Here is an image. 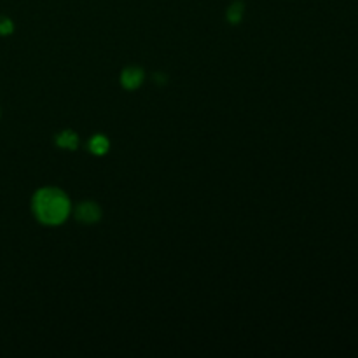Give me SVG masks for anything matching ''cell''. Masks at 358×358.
Listing matches in <instances>:
<instances>
[{
    "instance_id": "cell-1",
    "label": "cell",
    "mask_w": 358,
    "mask_h": 358,
    "mask_svg": "<svg viewBox=\"0 0 358 358\" xmlns=\"http://www.w3.org/2000/svg\"><path fill=\"white\" fill-rule=\"evenodd\" d=\"M31 212L44 226H62L72 213V203L59 187H41L31 198Z\"/></svg>"
},
{
    "instance_id": "cell-2",
    "label": "cell",
    "mask_w": 358,
    "mask_h": 358,
    "mask_svg": "<svg viewBox=\"0 0 358 358\" xmlns=\"http://www.w3.org/2000/svg\"><path fill=\"white\" fill-rule=\"evenodd\" d=\"M72 212L76 219L83 224H96L101 219V208L94 201L79 203L76 208H72Z\"/></svg>"
},
{
    "instance_id": "cell-3",
    "label": "cell",
    "mask_w": 358,
    "mask_h": 358,
    "mask_svg": "<svg viewBox=\"0 0 358 358\" xmlns=\"http://www.w3.org/2000/svg\"><path fill=\"white\" fill-rule=\"evenodd\" d=\"M143 80H145V73H143V70L136 65L126 66L121 72V86L128 91L138 90L143 84Z\"/></svg>"
},
{
    "instance_id": "cell-4",
    "label": "cell",
    "mask_w": 358,
    "mask_h": 358,
    "mask_svg": "<svg viewBox=\"0 0 358 358\" xmlns=\"http://www.w3.org/2000/svg\"><path fill=\"white\" fill-rule=\"evenodd\" d=\"M56 145L65 150H76L79 147V135L73 129H63L56 135Z\"/></svg>"
},
{
    "instance_id": "cell-5",
    "label": "cell",
    "mask_w": 358,
    "mask_h": 358,
    "mask_svg": "<svg viewBox=\"0 0 358 358\" xmlns=\"http://www.w3.org/2000/svg\"><path fill=\"white\" fill-rule=\"evenodd\" d=\"M108 149H110V142H108V138L105 135H93L90 138V142H87V150H90L93 156H103V154L108 152Z\"/></svg>"
},
{
    "instance_id": "cell-6",
    "label": "cell",
    "mask_w": 358,
    "mask_h": 358,
    "mask_svg": "<svg viewBox=\"0 0 358 358\" xmlns=\"http://www.w3.org/2000/svg\"><path fill=\"white\" fill-rule=\"evenodd\" d=\"M245 16V3L243 2H233L227 7L226 17L231 24H240Z\"/></svg>"
},
{
    "instance_id": "cell-7",
    "label": "cell",
    "mask_w": 358,
    "mask_h": 358,
    "mask_svg": "<svg viewBox=\"0 0 358 358\" xmlns=\"http://www.w3.org/2000/svg\"><path fill=\"white\" fill-rule=\"evenodd\" d=\"M13 31H14L13 20L7 16H0V35H2V37H7V35H10Z\"/></svg>"
}]
</instances>
